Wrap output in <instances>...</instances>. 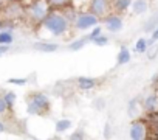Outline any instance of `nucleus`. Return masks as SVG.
Masks as SVG:
<instances>
[{"instance_id":"obj_17","label":"nucleus","mask_w":158,"mask_h":140,"mask_svg":"<svg viewBox=\"0 0 158 140\" xmlns=\"http://www.w3.org/2000/svg\"><path fill=\"white\" fill-rule=\"evenodd\" d=\"M90 41H89V37H87V34L85 36H82V37H77V39H74V41H71L70 44H68V50H71V51H79V50H82L84 47H85V44H89Z\"/></svg>"},{"instance_id":"obj_20","label":"nucleus","mask_w":158,"mask_h":140,"mask_svg":"<svg viewBox=\"0 0 158 140\" xmlns=\"http://www.w3.org/2000/svg\"><path fill=\"white\" fill-rule=\"evenodd\" d=\"M14 41V36H13V31L11 30H2L0 31V44H6V45H11Z\"/></svg>"},{"instance_id":"obj_23","label":"nucleus","mask_w":158,"mask_h":140,"mask_svg":"<svg viewBox=\"0 0 158 140\" xmlns=\"http://www.w3.org/2000/svg\"><path fill=\"white\" fill-rule=\"evenodd\" d=\"M85 137H87V134H85L84 129H76V131H73V132L68 135L70 140H82V138H85Z\"/></svg>"},{"instance_id":"obj_12","label":"nucleus","mask_w":158,"mask_h":140,"mask_svg":"<svg viewBox=\"0 0 158 140\" xmlns=\"http://www.w3.org/2000/svg\"><path fill=\"white\" fill-rule=\"evenodd\" d=\"M141 101V97H136V98H132L127 104V114L130 118H139L138 117V109H143V103L139 104Z\"/></svg>"},{"instance_id":"obj_24","label":"nucleus","mask_w":158,"mask_h":140,"mask_svg":"<svg viewBox=\"0 0 158 140\" xmlns=\"http://www.w3.org/2000/svg\"><path fill=\"white\" fill-rule=\"evenodd\" d=\"M109 41H110V39H109V36L102 33V34H99V36L93 41V44H95L96 47H104V45H107V44H109Z\"/></svg>"},{"instance_id":"obj_34","label":"nucleus","mask_w":158,"mask_h":140,"mask_svg":"<svg viewBox=\"0 0 158 140\" xmlns=\"http://www.w3.org/2000/svg\"><path fill=\"white\" fill-rule=\"evenodd\" d=\"M2 30H3V22L0 20V31H2Z\"/></svg>"},{"instance_id":"obj_32","label":"nucleus","mask_w":158,"mask_h":140,"mask_svg":"<svg viewBox=\"0 0 158 140\" xmlns=\"http://www.w3.org/2000/svg\"><path fill=\"white\" fill-rule=\"evenodd\" d=\"M150 37H152L155 42H158V27H156V28H155V30L150 33Z\"/></svg>"},{"instance_id":"obj_16","label":"nucleus","mask_w":158,"mask_h":140,"mask_svg":"<svg viewBox=\"0 0 158 140\" xmlns=\"http://www.w3.org/2000/svg\"><path fill=\"white\" fill-rule=\"evenodd\" d=\"M156 27H158V11H155V13H153V14H152V16L143 24V31L150 34Z\"/></svg>"},{"instance_id":"obj_7","label":"nucleus","mask_w":158,"mask_h":140,"mask_svg":"<svg viewBox=\"0 0 158 140\" xmlns=\"http://www.w3.org/2000/svg\"><path fill=\"white\" fill-rule=\"evenodd\" d=\"M89 11H92L93 14H96L98 17H106L112 10V0H90L89 2Z\"/></svg>"},{"instance_id":"obj_15","label":"nucleus","mask_w":158,"mask_h":140,"mask_svg":"<svg viewBox=\"0 0 158 140\" xmlns=\"http://www.w3.org/2000/svg\"><path fill=\"white\" fill-rule=\"evenodd\" d=\"M73 128V121L70 118H59L56 123H54V131L57 134H64L67 131H70Z\"/></svg>"},{"instance_id":"obj_21","label":"nucleus","mask_w":158,"mask_h":140,"mask_svg":"<svg viewBox=\"0 0 158 140\" xmlns=\"http://www.w3.org/2000/svg\"><path fill=\"white\" fill-rule=\"evenodd\" d=\"M102 31H104V25H101V24H98L96 27H93L89 33H87V37H89V41L90 42H93L99 34H102Z\"/></svg>"},{"instance_id":"obj_19","label":"nucleus","mask_w":158,"mask_h":140,"mask_svg":"<svg viewBox=\"0 0 158 140\" xmlns=\"http://www.w3.org/2000/svg\"><path fill=\"white\" fill-rule=\"evenodd\" d=\"M51 10H65L71 5V0H47Z\"/></svg>"},{"instance_id":"obj_35","label":"nucleus","mask_w":158,"mask_h":140,"mask_svg":"<svg viewBox=\"0 0 158 140\" xmlns=\"http://www.w3.org/2000/svg\"><path fill=\"white\" fill-rule=\"evenodd\" d=\"M2 3H3V0H0V7H2Z\"/></svg>"},{"instance_id":"obj_28","label":"nucleus","mask_w":158,"mask_h":140,"mask_svg":"<svg viewBox=\"0 0 158 140\" xmlns=\"http://www.w3.org/2000/svg\"><path fill=\"white\" fill-rule=\"evenodd\" d=\"M106 104H107V103H106L104 98H96V100L93 101V106H95L98 111H104V109H106Z\"/></svg>"},{"instance_id":"obj_14","label":"nucleus","mask_w":158,"mask_h":140,"mask_svg":"<svg viewBox=\"0 0 158 140\" xmlns=\"http://www.w3.org/2000/svg\"><path fill=\"white\" fill-rule=\"evenodd\" d=\"M130 61H132V53H130V50H129L126 45H123V47L119 48L118 55H116V64H118V65H126V64H129Z\"/></svg>"},{"instance_id":"obj_30","label":"nucleus","mask_w":158,"mask_h":140,"mask_svg":"<svg viewBox=\"0 0 158 140\" xmlns=\"http://www.w3.org/2000/svg\"><path fill=\"white\" fill-rule=\"evenodd\" d=\"M110 135H112V125H110V121H107L104 126V138H109Z\"/></svg>"},{"instance_id":"obj_5","label":"nucleus","mask_w":158,"mask_h":140,"mask_svg":"<svg viewBox=\"0 0 158 140\" xmlns=\"http://www.w3.org/2000/svg\"><path fill=\"white\" fill-rule=\"evenodd\" d=\"M101 22H102L104 28H106L109 33H112V34H116V33H119V31L124 28L123 16H121L119 13H116V11H110L106 17L101 19Z\"/></svg>"},{"instance_id":"obj_9","label":"nucleus","mask_w":158,"mask_h":140,"mask_svg":"<svg viewBox=\"0 0 158 140\" xmlns=\"http://www.w3.org/2000/svg\"><path fill=\"white\" fill-rule=\"evenodd\" d=\"M76 86L81 89V90H85V92H89V90H93L96 86H98V80L96 78H93V77H77L76 78Z\"/></svg>"},{"instance_id":"obj_3","label":"nucleus","mask_w":158,"mask_h":140,"mask_svg":"<svg viewBox=\"0 0 158 140\" xmlns=\"http://www.w3.org/2000/svg\"><path fill=\"white\" fill-rule=\"evenodd\" d=\"M98 24H101V17H98L89 10H82V11H79L76 22L73 24V28L76 31H89Z\"/></svg>"},{"instance_id":"obj_27","label":"nucleus","mask_w":158,"mask_h":140,"mask_svg":"<svg viewBox=\"0 0 158 140\" xmlns=\"http://www.w3.org/2000/svg\"><path fill=\"white\" fill-rule=\"evenodd\" d=\"M8 83L10 84H16V86H25L28 83V80L27 78H10Z\"/></svg>"},{"instance_id":"obj_18","label":"nucleus","mask_w":158,"mask_h":140,"mask_svg":"<svg viewBox=\"0 0 158 140\" xmlns=\"http://www.w3.org/2000/svg\"><path fill=\"white\" fill-rule=\"evenodd\" d=\"M149 48V42H147V37H138L135 45H133V51L138 53V55H144Z\"/></svg>"},{"instance_id":"obj_26","label":"nucleus","mask_w":158,"mask_h":140,"mask_svg":"<svg viewBox=\"0 0 158 140\" xmlns=\"http://www.w3.org/2000/svg\"><path fill=\"white\" fill-rule=\"evenodd\" d=\"M89 2H90V0H71V5H73L74 8H77L79 11H82V10H84V8H82L84 3L89 7Z\"/></svg>"},{"instance_id":"obj_25","label":"nucleus","mask_w":158,"mask_h":140,"mask_svg":"<svg viewBox=\"0 0 158 140\" xmlns=\"http://www.w3.org/2000/svg\"><path fill=\"white\" fill-rule=\"evenodd\" d=\"M146 55H147V59H149V61H153V59L156 58V55H158V45H156V44L150 45V47L147 48Z\"/></svg>"},{"instance_id":"obj_11","label":"nucleus","mask_w":158,"mask_h":140,"mask_svg":"<svg viewBox=\"0 0 158 140\" xmlns=\"http://www.w3.org/2000/svg\"><path fill=\"white\" fill-rule=\"evenodd\" d=\"M33 48L37 51H42V53H54L59 50V44H56V42H36L33 45Z\"/></svg>"},{"instance_id":"obj_13","label":"nucleus","mask_w":158,"mask_h":140,"mask_svg":"<svg viewBox=\"0 0 158 140\" xmlns=\"http://www.w3.org/2000/svg\"><path fill=\"white\" fill-rule=\"evenodd\" d=\"M132 2L133 0H112V10L119 13V14H124L130 10Z\"/></svg>"},{"instance_id":"obj_4","label":"nucleus","mask_w":158,"mask_h":140,"mask_svg":"<svg viewBox=\"0 0 158 140\" xmlns=\"http://www.w3.org/2000/svg\"><path fill=\"white\" fill-rule=\"evenodd\" d=\"M50 5L47 0H36V2H33L31 5H28L27 8V16L28 19L33 22V24H37L40 25L42 20L45 19V16L50 13Z\"/></svg>"},{"instance_id":"obj_2","label":"nucleus","mask_w":158,"mask_h":140,"mask_svg":"<svg viewBox=\"0 0 158 140\" xmlns=\"http://www.w3.org/2000/svg\"><path fill=\"white\" fill-rule=\"evenodd\" d=\"M51 101L47 94L44 92H34L28 97L27 103V112L30 115H44L50 111Z\"/></svg>"},{"instance_id":"obj_6","label":"nucleus","mask_w":158,"mask_h":140,"mask_svg":"<svg viewBox=\"0 0 158 140\" xmlns=\"http://www.w3.org/2000/svg\"><path fill=\"white\" fill-rule=\"evenodd\" d=\"M149 134V126L141 118H133L129 128V137L132 140H144Z\"/></svg>"},{"instance_id":"obj_29","label":"nucleus","mask_w":158,"mask_h":140,"mask_svg":"<svg viewBox=\"0 0 158 140\" xmlns=\"http://www.w3.org/2000/svg\"><path fill=\"white\" fill-rule=\"evenodd\" d=\"M8 104H6V101H5V98L3 97H0V115H5L6 112H8Z\"/></svg>"},{"instance_id":"obj_8","label":"nucleus","mask_w":158,"mask_h":140,"mask_svg":"<svg viewBox=\"0 0 158 140\" xmlns=\"http://www.w3.org/2000/svg\"><path fill=\"white\" fill-rule=\"evenodd\" d=\"M143 111L146 114L158 112V94H149L143 98Z\"/></svg>"},{"instance_id":"obj_33","label":"nucleus","mask_w":158,"mask_h":140,"mask_svg":"<svg viewBox=\"0 0 158 140\" xmlns=\"http://www.w3.org/2000/svg\"><path fill=\"white\" fill-rule=\"evenodd\" d=\"M5 131H6V125H5L3 121H0V134L5 132Z\"/></svg>"},{"instance_id":"obj_31","label":"nucleus","mask_w":158,"mask_h":140,"mask_svg":"<svg viewBox=\"0 0 158 140\" xmlns=\"http://www.w3.org/2000/svg\"><path fill=\"white\" fill-rule=\"evenodd\" d=\"M10 51V45H6V44H0V56H3L5 53H8Z\"/></svg>"},{"instance_id":"obj_10","label":"nucleus","mask_w":158,"mask_h":140,"mask_svg":"<svg viewBox=\"0 0 158 140\" xmlns=\"http://www.w3.org/2000/svg\"><path fill=\"white\" fill-rule=\"evenodd\" d=\"M149 8H150L149 0H133L132 7H130V11H132V14H135V16H143V14L147 13Z\"/></svg>"},{"instance_id":"obj_1","label":"nucleus","mask_w":158,"mask_h":140,"mask_svg":"<svg viewBox=\"0 0 158 140\" xmlns=\"http://www.w3.org/2000/svg\"><path fill=\"white\" fill-rule=\"evenodd\" d=\"M40 27L45 31H48V34H51L53 37H62L73 28L62 10H50V13L42 20Z\"/></svg>"},{"instance_id":"obj_22","label":"nucleus","mask_w":158,"mask_h":140,"mask_svg":"<svg viewBox=\"0 0 158 140\" xmlns=\"http://www.w3.org/2000/svg\"><path fill=\"white\" fill-rule=\"evenodd\" d=\"M3 98H5V101H6L8 107H10V109H13V107H14V104H16V100H17V94H16V92H13V90H8V92H5Z\"/></svg>"}]
</instances>
